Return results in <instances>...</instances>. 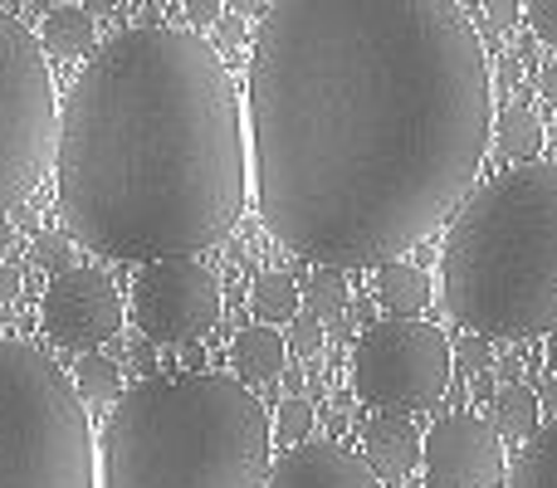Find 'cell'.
<instances>
[{
  "instance_id": "obj_19",
  "label": "cell",
  "mask_w": 557,
  "mask_h": 488,
  "mask_svg": "<svg viewBox=\"0 0 557 488\" xmlns=\"http://www.w3.org/2000/svg\"><path fill=\"white\" fill-rule=\"evenodd\" d=\"M250 303H255V317L260 323H288V317L298 313V284L288 274H260L255 278V293H250Z\"/></svg>"
},
{
  "instance_id": "obj_35",
  "label": "cell",
  "mask_w": 557,
  "mask_h": 488,
  "mask_svg": "<svg viewBox=\"0 0 557 488\" xmlns=\"http://www.w3.org/2000/svg\"><path fill=\"white\" fill-rule=\"evenodd\" d=\"M78 5H84V10H94V15H108V10H113L117 0H78Z\"/></svg>"
},
{
  "instance_id": "obj_24",
  "label": "cell",
  "mask_w": 557,
  "mask_h": 488,
  "mask_svg": "<svg viewBox=\"0 0 557 488\" xmlns=\"http://www.w3.org/2000/svg\"><path fill=\"white\" fill-rule=\"evenodd\" d=\"M288 347H294L298 356H313L318 347H323V317H313V313L288 317Z\"/></svg>"
},
{
  "instance_id": "obj_1",
  "label": "cell",
  "mask_w": 557,
  "mask_h": 488,
  "mask_svg": "<svg viewBox=\"0 0 557 488\" xmlns=\"http://www.w3.org/2000/svg\"><path fill=\"white\" fill-rule=\"evenodd\" d=\"M494 137L490 59L455 0H274L250 54L264 225L323 268L435 235Z\"/></svg>"
},
{
  "instance_id": "obj_13",
  "label": "cell",
  "mask_w": 557,
  "mask_h": 488,
  "mask_svg": "<svg viewBox=\"0 0 557 488\" xmlns=\"http://www.w3.org/2000/svg\"><path fill=\"white\" fill-rule=\"evenodd\" d=\"M284 337L274 333L270 323H255L245 333H235L231 342V366L240 372V381H274L284 372Z\"/></svg>"
},
{
  "instance_id": "obj_30",
  "label": "cell",
  "mask_w": 557,
  "mask_h": 488,
  "mask_svg": "<svg viewBox=\"0 0 557 488\" xmlns=\"http://www.w3.org/2000/svg\"><path fill=\"white\" fill-rule=\"evenodd\" d=\"M215 29H221V39H225V45H240V39H245L240 15H221V20H215Z\"/></svg>"
},
{
  "instance_id": "obj_14",
  "label": "cell",
  "mask_w": 557,
  "mask_h": 488,
  "mask_svg": "<svg viewBox=\"0 0 557 488\" xmlns=\"http://www.w3.org/2000/svg\"><path fill=\"white\" fill-rule=\"evenodd\" d=\"M376 298L396 317H416L431 303V278H425V268L406 264V259H386V264H376Z\"/></svg>"
},
{
  "instance_id": "obj_34",
  "label": "cell",
  "mask_w": 557,
  "mask_h": 488,
  "mask_svg": "<svg viewBox=\"0 0 557 488\" xmlns=\"http://www.w3.org/2000/svg\"><path fill=\"white\" fill-rule=\"evenodd\" d=\"M231 5H235V15H260L264 0H231Z\"/></svg>"
},
{
  "instance_id": "obj_5",
  "label": "cell",
  "mask_w": 557,
  "mask_h": 488,
  "mask_svg": "<svg viewBox=\"0 0 557 488\" xmlns=\"http://www.w3.org/2000/svg\"><path fill=\"white\" fill-rule=\"evenodd\" d=\"M0 488H98V450L74 376L0 337Z\"/></svg>"
},
{
  "instance_id": "obj_27",
  "label": "cell",
  "mask_w": 557,
  "mask_h": 488,
  "mask_svg": "<svg viewBox=\"0 0 557 488\" xmlns=\"http://www.w3.org/2000/svg\"><path fill=\"white\" fill-rule=\"evenodd\" d=\"M484 20H490V29H513L519 25V0H484Z\"/></svg>"
},
{
  "instance_id": "obj_7",
  "label": "cell",
  "mask_w": 557,
  "mask_h": 488,
  "mask_svg": "<svg viewBox=\"0 0 557 488\" xmlns=\"http://www.w3.org/2000/svg\"><path fill=\"white\" fill-rule=\"evenodd\" d=\"M450 337L421 317H386L357 337L352 391L386 415L431 411L450 386Z\"/></svg>"
},
{
  "instance_id": "obj_3",
  "label": "cell",
  "mask_w": 557,
  "mask_h": 488,
  "mask_svg": "<svg viewBox=\"0 0 557 488\" xmlns=\"http://www.w3.org/2000/svg\"><path fill=\"white\" fill-rule=\"evenodd\" d=\"M270 415L245 381L147 376L98 435V488H264Z\"/></svg>"
},
{
  "instance_id": "obj_36",
  "label": "cell",
  "mask_w": 557,
  "mask_h": 488,
  "mask_svg": "<svg viewBox=\"0 0 557 488\" xmlns=\"http://www.w3.org/2000/svg\"><path fill=\"white\" fill-rule=\"evenodd\" d=\"M15 225H35V211H29V205H15Z\"/></svg>"
},
{
  "instance_id": "obj_22",
  "label": "cell",
  "mask_w": 557,
  "mask_h": 488,
  "mask_svg": "<svg viewBox=\"0 0 557 488\" xmlns=\"http://www.w3.org/2000/svg\"><path fill=\"white\" fill-rule=\"evenodd\" d=\"M308 430H313V405H308L304 396H284L274 411V440L298 445V440H308Z\"/></svg>"
},
{
  "instance_id": "obj_18",
  "label": "cell",
  "mask_w": 557,
  "mask_h": 488,
  "mask_svg": "<svg viewBox=\"0 0 557 488\" xmlns=\"http://www.w3.org/2000/svg\"><path fill=\"white\" fill-rule=\"evenodd\" d=\"M499 152H509V157H519V162H529V157H539V147H543V123H539V113L533 108H523V103H513V108H504L499 113Z\"/></svg>"
},
{
  "instance_id": "obj_2",
  "label": "cell",
  "mask_w": 557,
  "mask_h": 488,
  "mask_svg": "<svg viewBox=\"0 0 557 488\" xmlns=\"http://www.w3.org/2000/svg\"><path fill=\"white\" fill-rule=\"evenodd\" d=\"M59 211L123 264L201 254L245 211V123L225 59L191 29L143 25L94 49L59 103Z\"/></svg>"
},
{
  "instance_id": "obj_8",
  "label": "cell",
  "mask_w": 557,
  "mask_h": 488,
  "mask_svg": "<svg viewBox=\"0 0 557 488\" xmlns=\"http://www.w3.org/2000/svg\"><path fill=\"white\" fill-rule=\"evenodd\" d=\"M221 317V284L191 254L152 259L133 284V323L147 342H201Z\"/></svg>"
},
{
  "instance_id": "obj_28",
  "label": "cell",
  "mask_w": 557,
  "mask_h": 488,
  "mask_svg": "<svg viewBox=\"0 0 557 488\" xmlns=\"http://www.w3.org/2000/svg\"><path fill=\"white\" fill-rule=\"evenodd\" d=\"M186 20L191 25H215L221 20V0H186Z\"/></svg>"
},
{
  "instance_id": "obj_12",
  "label": "cell",
  "mask_w": 557,
  "mask_h": 488,
  "mask_svg": "<svg viewBox=\"0 0 557 488\" xmlns=\"http://www.w3.org/2000/svg\"><path fill=\"white\" fill-rule=\"evenodd\" d=\"M362 450H367V464L382 484H396L421 464V435L406 415H382V421L367 425L362 435Z\"/></svg>"
},
{
  "instance_id": "obj_17",
  "label": "cell",
  "mask_w": 557,
  "mask_h": 488,
  "mask_svg": "<svg viewBox=\"0 0 557 488\" xmlns=\"http://www.w3.org/2000/svg\"><path fill=\"white\" fill-rule=\"evenodd\" d=\"M494 430H499L504 440H529V435L539 430V396H533L529 386L509 381L494 396Z\"/></svg>"
},
{
  "instance_id": "obj_37",
  "label": "cell",
  "mask_w": 557,
  "mask_h": 488,
  "mask_svg": "<svg viewBox=\"0 0 557 488\" xmlns=\"http://www.w3.org/2000/svg\"><path fill=\"white\" fill-rule=\"evenodd\" d=\"M548 333H553V342H548V362H553V372H557V323L548 327Z\"/></svg>"
},
{
  "instance_id": "obj_33",
  "label": "cell",
  "mask_w": 557,
  "mask_h": 488,
  "mask_svg": "<svg viewBox=\"0 0 557 488\" xmlns=\"http://www.w3.org/2000/svg\"><path fill=\"white\" fill-rule=\"evenodd\" d=\"M539 405H543V411H553V415H557V376H553V381H543Z\"/></svg>"
},
{
  "instance_id": "obj_31",
  "label": "cell",
  "mask_w": 557,
  "mask_h": 488,
  "mask_svg": "<svg viewBox=\"0 0 557 488\" xmlns=\"http://www.w3.org/2000/svg\"><path fill=\"white\" fill-rule=\"evenodd\" d=\"M513 84H519V59H499V88L509 93Z\"/></svg>"
},
{
  "instance_id": "obj_15",
  "label": "cell",
  "mask_w": 557,
  "mask_h": 488,
  "mask_svg": "<svg viewBox=\"0 0 557 488\" xmlns=\"http://www.w3.org/2000/svg\"><path fill=\"white\" fill-rule=\"evenodd\" d=\"M45 45L59 59H84L98 49V20L84 5H54L45 15Z\"/></svg>"
},
{
  "instance_id": "obj_29",
  "label": "cell",
  "mask_w": 557,
  "mask_h": 488,
  "mask_svg": "<svg viewBox=\"0 0 557 488\" xmlns=\"http://www.w3.org/2000/svg\"><path fill=\"white\" fill-rule=\"evenodd\" d=\"M15 293H20V268L15 264H0V303H10Z\"/></svg>"
},
{
  "instance_id": "obj_6",
  "label": "cell",
  "mask_w": 557,
  "mask_h": 488,
  "mask_svg": "<svg viewBox=\"0 0 557 488\" xmlns=\"http://www.w3.org/2000/svg\"><path fill=\"white\" fill-rule=\"evenodd\" d=\"M59 98L39 39L0 10V215L15 211L54 162Z\"/></svg>"
},
{
  "instance_id": "obj_4",
  "label": "cell",
  "mask_w": 557,
  "mask_h": 488,
  "mask_svg": "<svg viewBox=\"0 0 557 488\" xmlns=\"http://www.w3.org/2000/svg\"><path fill=\"white\" fill-rule=\"evenodd\" d=\"M441 298L460 327L533 337L557 323V162L484 182L445 230Z\"/></svg>"
},
{
  "instance_id": "obj_32",
  "label": "cell",
  "mask_w": 557,
  "mask_h": 488,
  "mask_svg": "<svg viewBox=\"0 0 557 488\" xmlns=\"http://www.w3.org/2000/svg\"><path fill=\"white\" fill-rule=\"evenodd\" d=\"M543 98H548V103L557 108V59H553L548 68H543Z\"/></svg>"
},
{
  "instance_id": "obj_16",
  "label": "cell",
  "mask_w": 557,
  "mask_h": 488,
  "mask_svg": "<svg viewBox=\"0 0 557 488\" xmlns=\"http://www.w3.org/2000/svg\"><path fill=\"white\" fill-rule=\"evenodd\" d=\"M509 488H557V421L529 435L509 470Z\"/></svg>"
},
{
  "instance_id": "obj_23",
  "label": "cell",
  "mask_w": 557,
  "mask_h": 488,
  "mask_svg": "<svg viewBox=\"0 0 557 488\" xmlns=\"http://www.w3.org/2000/svg\"><path fill=\"white\" fill-rule=\"evenodd\" d=\"M29 264L45 268V274H64V268H74V240L59 230H39L29 245Z\"/></svg>"
},
{
  "instance_id": "obj_25",
  "label": "cell",
  "mask_w": 557,
  "mask_h": 488,
  "mask_svg": "<svg viewBox=\"0 0 557 488\" xmlns=\"http://www.w3.org/2000/svg\"><path fill=\"white\" fill-rule=\"evenodd\" d=\"M455 356H460L465 372H490L494 347H490V337H484V333H465L460 342H455Z\"/></svg>"
},
{
  "instance_id": "obj_26",
  "label": "cell",
  "mask_w": 557,
  "mask_h": 488,
  "mask_svg": "<svg viewBox=\"0 0 557 488\" xmlns=\"http://www.w3.org/2000/svg\"><path fill=\"white\" fill-rule=\"evenodd\" d=\"M529 25L543 45L557 49V0H529Z\"/></svg>"
},
{
  "instance_id": "obj_9",
  "label": "cell",
  "mask_w": 557,
  "mask_h": 488,
  "mask_svg": "<svg viewBox=\"0 0 557 488\" xmlns=\"http://www.w3.org/2000/svg\"><path fill=\"white\" fill-rule=\"evenodd\" d=\"M39 317H45V333L54 337L59 347H74V352H94L98 342L117 337L123 327V298L108 284L98 268H64V274H49L45 303H39Z\"/></svg>"
},
{
  "instance_id": "obj_20",
  "label": "cell",
  "mask_w": 557,
  "mask_h": 488,
  "mask_svg": "<svg viewBox=\"0 0 557 488\" xmlns=\"http://www.w3.org/2000/svg\"><path fill=\"white\" fill-rule=\"evenodd\" d=\"M74 386H78V396H84V405H113L117 396H123L117 366L108 362V356H94V352L78 356V366H74Z\"/></svg>"
},
{
  "instance_id": "obj_21",
  "label": "cell",
  "mask_w": 557,
  "mask_h": 488,
  "mask_svg": "<svg viewBox=\"0 0 557 488\" xmlns=\"http://www.w3.org/2000/svg\"><path fill=\"white\" fill-rule=\"evenodd\" d=\"M304 308H308L313 317H323V327H327V323H343V317H347V284H343V268H323V274L308 278V288H304Z\"/></svg>"
},
{
  "instance_id": "obj_11",
  "label": "cell",
  "mask_w": 557,
  "mask_h": 488,
  "mask_svg": "<svg viewBox=\"0 0 557 488\" xmlns=\"http://www.w3.org/2000/svg\"><path fill=\"white\" fill-rule=\"evenodd\" d=\"M264 488H382L372 464L337 450L333 440H298L284 460L270 464Z\"/></svg>"
},
{
  "instance_id": "obj_10",
  "label": "cell",
  "mask_w": 557,
  "mask_h": 488,
  "mask_svg": "<svg viewBox=\"0 0 557 488\" xmlns=\"http://www.w3.org/2000/svg\"><path fill=\"white\" fill-rule=\"evenodd\" d=\"M425 488H499L509 464L494 421L484 415H445L421 445Z\"/></svg>"
}]
</instances>
